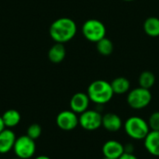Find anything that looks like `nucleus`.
Returning <instances> with one entry per match:
<instances>
[{"mask_svg": "<svg viewBox=\"0 0 159 159\" xmlns=\"http://www.w3.org/2000/svg\"><path fill=\"white\" fill-rule=\"evenodd\" d=\"M66 56V48L61 43H55L48 50V60L53 63L61 62Z\"/></svg>", "mask_w": 159, "mask_h": 159, "instance_id": "4468645a", "label": "nucleus"}, {"mask_svg": "<svg viewBox=\"0 0 159 159\" xmlns=\"http://www.w3.org/2000/svg\"><path fill=\"white\" fill-rule=\"evenodd\" d=\"M96 48H97V51L101 55L109 56L114 51V44L109 38L104 37L96 43Z\"/></svg>", "mask_w": 159, "mask_h": 159, "instance_id": "a211bd4d", "label": "nucleus"}, {"mask_svg": "<svg viewBox=\"0 0 159 159\" xmlns=\"http://www.w3.org/2000/svg\"><path fill=\"white\" fill-rule=\"evenodd\" d=\"M42 134V128L39 124L37 123H34V124H31L28 128H27V130H26V135L29 136L30 138H32L33 140L36 141L37 139L40 138Z\"/></svg>", "mask_w": 159, "mask_h": 159, "instance_id": "aec40b11", "label": "nucleus"}, {"mask_svg": "<svg viewBox=\"0 0 159 159\" xmlns=\"http://www.w3.org/2000/svg\"><path fill=\"white\" fill-rule=\"evenodd\" d=\"M113 91L116 95L128 94L130 90V82L124 76H118L111 82Z\"/></svg>", "mask_w": 159, "mask_h": 159, "instance_id": "dca6fc26", "label": "nucleus"}, {"mask_svg": "<svg viewBox=\"0 0 159 159\" xmlns=\"http://www.w3.org/2000/svg\"><path fill=\"white\" fill-rule=\"evenodd\" d=\"M147 121L151 130H159V111L152 113Z\"/></svg>", "mask_w": 159, "mask_h": 159, "instance_id": "412c9836", "label": "nucleus"}, {"mask_svg": "<svg viewBox=\"0 0 159 159\" xmlns=\"http://www.w3.org/2000/svg\"><path fill=\"white\" fill-rule=\"evenodd\" d=\"M5 129H6V127H5V124H4L3 119H2V116H0V132L2 130H4Z\"/></svg>", "mask_w": 159, "mask_h": 159, "instance_id": "b1692460", "label": "nucleus"}, {"mask_svg": "<svg viewBox=\"0 0 159 159\" xmlns=\"http://www.w3.org/2000/svg\"><path fill=\"white\" fill-rule=\"evenodd\" d=\"M56 125L64 131H71L79 126V116L72 110L60 112L56 116Z\"/></svg>", "mask_w": 159, "mask_h": 159, "instance_id": "6e6552de", "label": "nucleus"}, {"mask_svg": "<svg viewBox=\"0 0 159 159\" xmlns=\"http://www.w3.org/2000/svg\"><path fill=\"white\" fill-rule=\"evenodd\" d=\"M13 153L16 157L20 159H31L33 158L36 153V144L35 141L30 138L29 136L20 135L17 137Z\"/></svg>", "mask_w": 159, "mask_h": 159, "instance_id": "423d86ee", "label": "nucleus"}, {"mask_svg": "<svg viewBox=\"0 0 159 159\" xmlns=\"http://www.w3.org/2000/svg\"><path fill=\"white\" fill-rule=\"evenodd\" d=\"M146 152L153 157H159V130H150L143 141Z\"/></svg>", "mask_w": 159, "mask_h": 159, "instance_id": "ddd939ff", "label": "nucleus"}, {"mask_svg": "<svg viewBox=\"0 0 159 159\" xmlns=\"http://www.w3.org/2000/svg\"><path fill=\"white\" fill-rule=\"evenodd\" d=\"M34 159H51L49 157H48V156H44V155H41V156H38V157H34Z\"/></svg>", "mask_w": 159, "mask_h": 159, "instance_id": "393cba45", "label": "nucleus"}, {"mask_svg": "<svg viewBox=\"0 0 159 159\" xmlns=\"http://www.w3.org/2000/svg\"><path fill=\"white\" fill-rule=\"evenodd\" d=\"M123 1H126V2H132V1H134V0H123Z\"/></svg>", "mask_w": 159, "mask_h": 159, "instance_id": "a878e982", "label": "nucleus"}, {"mask_svg": "<svg viewBox=\"0 0 159 159\" xmlns=\"http://www.w3.org/2000/svg\"><path fill=\"white\" fill-rule=\"evenodd\" d=\"M77 25L70 18L62 17L55 20L49 27V35L55 43H67L76 34Z\"/></svg>", "mask_w": 159, "mask_h": 159, "instance_id": "f257e3e1", "label": "nucleus"}, {"mask_svg": "<svg viewBox=\"0 0 159 159\" xmlns=\"http://www.w3.org/2000/svg\"><path fill=\"white\" fill-rule=\"evenodd\" d=\"M87 94L90 102L99 106L110 102L115 95L111 83L102 79L91 82L88 87Z\"/></svg>", "mask_w": 159, "mask_h": 159, "instance_id": "f03ea898", "label": "nucleus"}, {"mask_svg": "<svg viewBox=\"0 0 159 159\" xmlns=\"http://www.w3.org/2000/svg\"><path fill=\"white\" fill-rule=\"evenodd\" d=\"M143 31L150 37L159 36V18L149 17L143 22Z\"/></svg>", "mask_w": 159, "mask_h": 159, "instance_id": "f3484780", "label": "nucleus"}, {"mask_svg": "<svg viewBox=\"0 0 159 159\" xmlns=\"http://www.w3.org/2000/svg\"><path fill=\"white\" fill-rule=\"evenodd\" d=\"M124 121L116 113H106L102 115V128H103L106 131L111 133L118 132L123 129Z\"/></svg>", "mask_w": 159, "mask_h": 159, "instance_id": "9b49d317", "label": "nucleus"}, {"mask_svg": "<svg viewBox=\"0 0 159 159\" xmlns=\"http://www.w3.org/2000/svg\"><path fill=\"white\" fill-rule=\"evenodd\" d=\"M90 100L87 93L85 92H77L75 93L69 102L70 110L77 114L78 116L85 111H87L90 104Z\"/></svg>", "mask_w": 159, "mask_h": 159, "instance_id": "9d476101", "label": "nucleus"}, {"mask_svg": "<svg viewBox=\"0 0 159 159\" xmlns=\"http://www.w3.org/2000/svg\"><path fill=\"white\" fill-rule=\"evenodd\" d=\"M82 34L84 37L92 43H97L106 37V27L102 21L97 19H89L82 25Z\"/></svg>", "mask_w": 159, "mask_h": 159, "instance_id": "39448f33", "label": "nucleus"}, {"mask_svg": "<svg viewBox=\"0 0 159 159\" xmlns=\"http://www.w3.org/2000/svg\"><path fill=\"white\" fill-rule=\"evenodd\" d=\"M149 159H157L156 157H154V158H149Z\"/></svg>", "mask_w": 159, "mask_h": 159, "instance_id": "c85d7f7f", "label": "nucleus"}, {"mask_svg": "<svg viewBox=\"0 0 159 159\" xmlns=\"http://www.w3.org/2000/svg\"><path fill=\"white\" fill-rule=\"evenodd\" d=\"M10 159H20V158H18V157H13V158H10Z\"/></svg>", "mask_w": 159, "mask_h": 159, "instance_id": "bb28decb", "label": "nucleus"}, {"mask_svg": "<svg viewBox=\"0 0 159 159\" xmlns=\"http://www.w3.org/2000/svg\"><path fill=\"white\" fill-rule=\"evenodd\" d=\"M102 152L103 157L118 159L125 153L124 144L116 140H108L103 143L102 147Z\"/></svg>", "mask_w": 159, "mask_h": 159, "instance_id": "1a4fd4ad", "label": "nucleus"}, {"mask_svg": "<svg viewBox=\"0 0 159 159\" xmlns=\"http://www.w3.org/2000/svg\"><path fill=\"white\" fill-rule=\"evenodd\" d=\"M17 136L11 129H5L0 132V155L8 154L13 150Z\"/></svg>", "mask_w": 159, "mask_h": 159, "instance_id": "f8f14e48", "label": "nucleus"}, {"mask_svg": "<svg viewBox=\"0 0 159 159\" xmlns=\"http://www.w3.org/2000/svg\"><path fill=\"white\" fill-rule=\"evenodd\" d=\"M124 149H125V153L134 154V152H135V146L132 143H128L124 144Z\"/></svg>", "mask_w": 159, "mask_h": 159, "instance_id": "4be33fe9", "label": "nucleus"}, {"mask_svg": "<svg viewBox=\"0 0 159 159\" xmlns=\"http://www.w3.org/2000/svg\"><path fill=\"white\" fill-rule=\"evenodd\" d=\"M118 159H140L135 154L130 153H124Z\"/></svg>", "mask_w": 159, "mask_h": 159, "instance_id": "5701e85b", "label": "nucleus"}, {"mask_svg": "<svg viewBox=\"0 0 159 159\" xmlns=\"http://www.w3.org/2000/svg\"><path fill=\"white\" fill-rule=\"evenodd\" d=\"M102 115L99 110L88 109L79 115V126L87 131H95L102 128Z\"/></svg>", "mask_w": 159, "mask_h": 159, "instance_id": "0eeeda50", "label": "nucleus"}, {"mask_svg": "<svg viewBox=\"0 0 159 159\" xmlns=\"http://www.w3.org/2000/svg\"><path fill=\"white\" fill-rule=\"evenodd\" d=\"M103 159H111V158H106V157H103Z\"/></svg>", "mask_w": 159, "mask_h": 159, "instance_id": "cd10ccee", "label": "nucleus"}, {"mask_svg": "<svg viewBox=\"0 0 159 159\" xmlns=\"http://www.w3.org/2000/svg\"><path fill=\"white\" fill-rule=\"evenodd\" d=\"M2 119L7 129H12L20 124L21 120V116L18 110L8 109L2 115Z\"/></svg>", "mask_w": 159, "mask_h": 159, "instance_id": "2eb2a0df", "label": "nucleus"}, {"mask_svg": "<svg viewBox=\"0 0 159 159\" xmlns=\"http://www.w3.org/2000/svg\"><path fill=\"white\" fill-rule=\"evenodd\" d=\"M153 99L150 89H143L142 87H137L129 91L127 94V103L128 105L136 111H141L145 109L151 103Z\"/></svg>", "mask_w": 159, "mask_h": 159, "instance_id": "20e7f679", "label": "nucleus"}, {"mask_svg": "<svg viewBox=\"0 0 159 159\" xmlns=\"http://www.w3.org/2000/svg\"><path fill=\"white\" fill-rule=\"evenodd\" d=\"M155 83H156V76L150 71H144L139 76V87L150 89L154 87Z\"/></svg>", "mask_w": 159, "mask_h": 159, "instance_id": "6ab92c4d", "label": "nucleus"}, {"mask_svg": "<svg viewBox=\"0 0 159 159\" xmlns=\"http://www.w3.org/2000/svg\"><path fill=\"white\" fill-rule=\"evenodd\" d=\"M123 129L126 135L133 141H143L150 132L148 121L139 116L128 117L123 124Z\"/></svg>", "mask_w": 159, "mask_h": 159, "instance_id": "7ed1b4c3", "label": "nucleus"}]
</instances>
